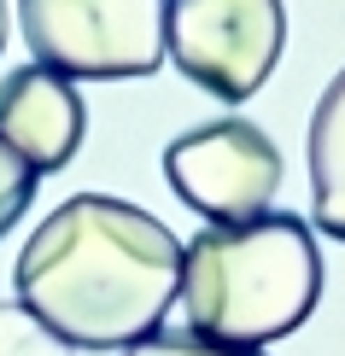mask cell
<instances>
[{"mask_svg":"<svg viewBox=\"0 0 345 356\" xmlns=\"http://www.w3.org/2000/svg\"><path fill=\"white\" fill-rule=\"evenodd\" d=\"M12 286L70 350H129L182 298V240L129 199L77 193L24 240Z\"/></svg>","mask_w":345,"mask_h":356,"instance_id":"6da1fadb","label":"cell"},{"mask_svg":"<svg viewBox=\"0 0 345 356\" xmlns=\"http://www.w3.org/2000/svg\"><path fill=\"white\" fill-rule=\"evenodd\" d=\"M322 298V251L310 222L263 211L252 222H205L182 245L187 333L263 350L298 333Z\"/></svg>","mask_w":345,"mask_h":356,"instance_id":"7a4b0ae2","label":"cell"},{"mask_svg":"<svg viewBox=\"0 0 345 356\" xmlns=\"http://www.w3.org/2000/svg\"><path fill=\"white\" fill-rule=\"evenodd\" d=\"M170 0H18V29L36 65L70 82L153 76L164 47Z\"/></svg>","mask_w":345,"mask_h":356,"instance_id":"3957f363","label":"cell"},{"mask_svg":"<svg viewBox=\"0 0 345 356\" xmlns=\"http://www.w3.org/2000/svg\"><path fill=\"white\" fill-rule=\"evenodd\" d=\"M164 47L193 88L240 106L275 76L287 47V12L281 0H170Z\"/></svg>","mask_w":345,"mask_h":356,"instance_id":"277c9868","label":"cell"},{"mask_svg":"<svg viewBox=\"0 0 345 356\" xmlns=\"http://www.w3.org/2000/svg\"><path fill=\"white\" fill-rule=\"evenodd\" d=\"M281 146L246 117H217L164 146V181L205 222H252L281 193Z\"/></svg>","mask_w":345,"mask_h":356,"instance_id":"5b68a950","label":"cell"},{"mask_svg":"<svg viewBox=\"0 0 345 356\" xmlns=\"http://www.w3.org/2000/svg\"><path fill=\"white\" fill-rule=\"evenodd\" d=\"M82 135H88V106L70 76H59L47 65H24L0 82V140L36 175L65 170L82 152Z\"/></svg>","mask_w":345,"mask_h":356,"instance_id":"8992f818","label":"cell"},{"mask_svg":"<svg viewBox=\"0 0 345 356\" xmlns=\"http://www.w3.org/2000/svg\"><path fill=\"white\" fill-rule=\"evenodd\" d=\"M310 216L322 234L345 240V65L310 111Z\"/></svg>","mask_w":345,"mask_h":356,"instance_id":"52a82bcc","label":"cell"},{"mask_svg":"<svg viewBox=\"0 0 345 356\" xmlns=\"http://www.w3.org/2000/svg\"><path fill=\"white\" fill-rule=\"evenodd\" d=\"M0 356H77V350L12 298V304H0Z\"/></svg>","mask_w":345,"mask_h":356,"instance_id":"ba28073f","label":"cell"},{"mask_svg":"<svg viewBox=\"0 0 345 356\" xmlns=\"http://www.w3.org/2000/svg\"><path fill=\"white\" fill-rule=\"evenodd\" d=\"M36 181H41V175L29 170L6 140H0V240H6V234L18 228V216L29 211V199H36Z\"/></svg>","mask_w":345,"mask_h":356,"instance_id":"9c48e42d","label":"cell"},{"mask_svg":"<svg viewBox=\"0 0 345 356\" xmlns=\"http://www.w3.org/2000/svg\"><path fill=\"white\" fill-rule=\"evenodd\" d=\"M123 356H263V350H246V345H217V339H199V333H146L141 345H129Z\"/></svg>","mask_w":345,"mask_h":356,"instance_id":"30bf717a","label":"cell"},{"mask_svg":"<svg viewBox=\"0 0 345 356\" xmlns=\"http://www.w3.org/2000/svg\"><path fill=\"white\" fill-rule=\"evenodd\" d=\"M6 29H12V12H6V0H0V53H6Z\"/></svg>","mask_w":345,"mask_h":356,"instance_id":"8fae6325","label":"cell"}]
</instances>
